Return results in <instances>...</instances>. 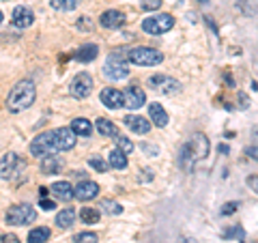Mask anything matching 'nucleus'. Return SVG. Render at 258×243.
<instances>
[{"label":"nucleus","instance_id":"f257e3e1","mask_svg":"<svg viewBox=\"0 0 258 243\" xmlns=\"http://www.w3.org/2000/svg\"><path fill=\"white\" fill-rule=\"evenodd\" d=\"M35 97H37V88L30 80H22L20 84L13 86V91L7 97V110L18 114V112L30 108L35 103Z\"/></svg>","mask_w":258,"mask_h":243},{"label":"nucleus","instance_id":"f03ea898","mask_svg":"<svg viewBox=\"0 0 258 243\" xmlns=\"http://www.w3.org/2000/svg\"><path fill=\"white\" fill-rule=\"evenodd\" d=\"M209 155V140L203 134H196L191 140L181 149V166L185 170H191V164L196 159H205Z\"/></svg>","mask_w":258,"mask_h":243},{"label":"nucleus","instance_id":"7ed1b4c3","mask_svg":"<svg viewBox=\"0 0 258 243\" xmlns=\"http://www.w3.org/2000/svg\"><path fill=\"white\" fill-rule=\"evenodd\" d=\"M125 60L140 65V67H153V65H159L164 60V54L159 50H153V47H134L125 54Z\"/></svg>","mask_w":258,"mask_h":243},{"label":"nucleus","instance_id":"20e7f679","mask_svg":"<svg viewBox=\"0 0 258 243\" xmlns=\"http://www.w3.org/2000/svg\"><path fill=\"white\" fill-rule=\"evenodd\" d=\"M125 54L123 50L118 52H112L108 56V63L103 65V76L110 78V80H125L129 76V67L125 63Z\"/></svg>","mask_w":258,"mask_h":243},{"label":"nucleus","instance_id":"39448f33","mask_svg":"<svg viewBox=\"0 0 258 243\" xmlns=\"http://www.w3.org/2000/svg\"><path fill=\"white\" fill-rule=\"evenodd\" d=\"M174 26V18L170 13H161V15H153L142 22V30L147 35H164Z\"/></svg>","mask_w":258,"mask_h":243},{"label":"nucleus","instance_id":"423d86ee","mask_svg":"<svg viewBox=\"0 0 258 243\" xmlns=\"http://www.w3.org/2000/svg\"><path fill=\"white\" fill-rule=\"evenodd\" d=\"M37 220V211L28 205H18V207H11L7 211V222L13 224V226H24V224H30Z\"/></svg>","mask_w":258,"mask_h":243},{"label":"nucleus","instance_id":"0eeeda50","mask_svg":"<svg viewBox=\"0 0 258 243\" xmlns=\"http://www.w3.org/2000/svg\"><path fill=\"white\" fill-rule=\"evenodd\" d=\"M30 153H32V155H50V153H56L54 132L39 134L35 140L30 142Z\"/></svg>","mask_w":258,"mask_h":243},{"label":"nucleus","instance_id":"6e6552de","mask_svg":"<svg viewBox=\"0 0 258 243\" xmlns=\"http://www.w3.org/2000/svg\"><path fill=\"white\" fill-rule=\"evenodd\" d=\"M22 166H24V161L15 155V153H7V155L0 159V179H5V181L13 179V176L20 172Z\"/></svg>","mask_w":258,"mask_h":243},{"label":"nucleus","instance_id":"1a4fd4ad","mask_svg":"<svg viewBox=\"0 0 258 243\" xmlns=\"http://www.w3.org/2000/svg\"><path fill=\"white\" fill-rule=\"evenodd\" d=\"M93 91V78L88 74H78L71 82V95L78 97V99H84Z\"/></svg>","mask_w":258,"mask_h":243},{"label":"nucleus","instance_id":"9d476101","mask_svg":"<svg viewBox=\"0 0 258 243\" xmlns=\"http://www.w3.org/2000/svg\"><path fill=\"white\" fill-rule=\"evenodd\" d=\"M144 103H147V95H144V91L140 86H129L125 95H123V106H127L129 110H138L142 108Z\"/></svg>","mask_w":258,"mask_h":243},{"label":"nucleus","instance_id":"9b49d317","mask_svg":"<svg viewBox=\"0 0 258 243\" xmlns=\"http://www.w3.org/2000/svg\"><path fill=\"white\" fill-rule=\"evenodd\" d=\"M54 142H56V151H69L76 147V134L69 127H60L54 132Z\"/></svg>","mask_w":258,"mask_h":243},{"label":"nucleus","instance_id":"f8f14e48","mask_svg":"<svg viewBox=\"0 0 258 243\" xmlns=\"http://www.w3.org/2000/svg\"><path fill=\"white\" fill-rule=\"evenodd\" d=\"M125 22H127L125 13H123V11H116V9L103 11V13H101V18H99V24H101V26H103V28H110V30L120 28Z\"/></svg>","mask_w":258,"mask_h":243},{"label":"nucleus","instance_id":"ddd939ff","mask_svg":"<svg viewBox=\"0 0 258 243\" xmlns=\"http://www.w3.org/2000/svg\"><path fill=\"white\" fill-rule=\"evenodd\" d=\"M101 103L110 110L123 108V93L116 91V88H103L101 91Z\"/></svg>","mask_w":258,"mask_h":243},{"label":"nucleus","instance_id":"4468645a","mask_svg":"<svg viewBox=\"0 0 258 243\" xmlns=\"http://www.w3.org/2000/svg\"><path fill=\"white\" fill-rule=\"evenodd\" d=\"M97 194H99V185L95 181H82L78 183V188H74V196H78V200H93Z\"/></svg>","mask_w":258,"mask_h":243},{"label":"nucleus","instance_id":"2eb2a0df","mask_svg":"<svg viewBox=\"0 0 258 243\" xmlns=\"http://www.w3.org/2000/svg\"><path fill=\"white\" fill-rule=\"evenodd\" d=\"M149 84L151 86H161V91H164L166 95H174V93H179L181 91V84L176 82L174 78H166V76H153L149 80Z\"/></svg>","mask_w":258,"mask_h":243},{"label":"nucleus","instance_id":"dca6fc26","mask_svg":"<svg viewBox=\"0 0 258 243\" xmlns=\"http://www.w3.org/2000/svg\"><path fill=\"white\" fill-rule=\"evenodd\" d=\"M35 22V13L28 7H18V9L13 11V24L18 28H28L30 24Z\"/></svg>","mask_w":258,"mask_h":243},{"label":"nucleus","instance_id":"f3484780","mask_svg":"<svg viewBox=\"0 0 258 243\" xmlns=\"http://www.w3.org/2000/svg\"><path fill=\"white\" fill-rule=\"evenodd\" d=\"M62 166H64L62 157L50 153V155H45L43 161H41V172H43V174H58L60 170H62Z\"/></svg>","mask_w":258,"mask_h":243},{"label":"nucleus","instance_id":"a211bd4d","mask_svg":"<svg viewBox=\"0 0 258 243\" xmlns=\"http://www.w3.org/2000/svg\"><path fill=\"white\" fill-rule=\"evenodd\" d=\"M123 123L127 129H132V132L136 134H149V129H151V123L147 118H142V116H136V114H129L123 118Z\"/></svg>","mask_w":258,"mask_h":243},{"label":"nucleus","instance_id":"6ab92c4d","mask_svg":"<svg viewBox=\"0 0 258 243\" xmlns=\"http://www.w3.org/2000/svg\"><path fill=\"white\" fill-rule=\"evenodd\" d=\"M149 116L153 120V125H157V127H166L168 125V114H166V110L159 106V103H151L149 106Z\"/></svg>","mask_w":258,"mask_h":243},{"label":"nucleus","instance_id":"aec40b11","mask_svg":"<svg viewBox=\"0 0 258 243\" xmlns=\"http://www.w3.org/2000/svg\"><path fill=\"white\" fill-rule=\"evenodd\" d=\"M69 129L76 136H82V138H88L93 134V125H91V120H86V118H74V120H71Z\"/></svg>","mask_w":258,"mask_h":243},{"label":"nucleus","instance_id":"412c9836","mask_svg":"<svg viewBox=\"0 0 258 243\" xmlns=\"http://www.w3.org/2000/svg\"><path fill=\"white\" fill-rule=\"evenodd\" d=\"M52 192H54V196L56 198H60V200H71V198H76L74 196V188H71V183L67 181H60V183H54L52 185Z\"/></svg>","mask_w":258,"mask_h":243},{"label":"nucleus","instance_id":"4be33fe9","mask_svg":"<svg viewBox=\"0 0 258 243\" xmlns=\"http://www.w3.org/2000/svg\"><path fill=\"white\" fill-rule=\"evenodd\" d=\"M97 54H99L97 45H95V43H86V45H82V47H80V50L76 52V60H80V63H91V60L97 58Z\"/></svg>","mask_w":258,"mask_h":243},{"label":"nucleus","instance_id":"5701e85b","mask_svg":"<svg viewBox=\"0 0 258 243\" xmlns=\"http://www.w3.org/2000/svg\"><path fill=\"white\" fill-rule=\"evenodd\" d=\"M108 164L112 168H116V170H123V168H127V155L120 149H112L110 157H108Z\"/></svg>","mask_w":258,"mask_h":243},{"label":"nucleus","instance_id":"b1692460","mask_svg":"<svg viewBox=\"0 0 258 243\" xmlns=\"http://www.w3.org/2000/svg\"><path fill=\"white\" fill-rule=\"evenodd\" d=\"M74 220H76V211L71 207L62 209V211L56 215V224H58V228H69V226L74 224Z\"/></svg>","mask_w":258,"mask_h":243},{"label":"nucleus","instance_id":"393cba45","mask_svg":"<svg viewBox=\"0 0 258 243\" xmlns=\"http://www.w3.org/2000/svg\"><path fill=\"white\" fill-rule=\"evenodd\" d=\"M95 127H97V132H99L103 138H112V136H118V132H116V125L114 123H110V120H106V118H99L95 123Z\"/></svg>","mask_w":258,"mask_h":243},{"label":"nucleus","instance_id":"a878e982","mask_svg":"<svg viewBox=\"0 0 258 243\" xmlns=\"http://www.w3.org/2000/svg\"><path fill=\"white\" fill-rule=\"evenodd\" d=\"M47 239H50V228H45V226H39L28 234V243H43Z\"/></svg>","mask_w":258,"mask_h":243},{"label":"nucleus","instance_id":"bb28decb","mask_svg":"<svg viewBox=\"0 0 258 243\" xmlns=\"http://www.w3.org/2000/svg\"><path fill=\"white\" fill-rule=\"evenodd\" d=\"M99 217H101V213L97 211V209H93V207H84L82 211H80V220H82L84 224H97L99 222Z\"/></svg>","mask_w":258,"mask_h":243},{"label":"nucleus","instance_id":"cd10ccee","mask_svg":"<svg viewBox=\"0 0 258 243\" xmlns=\"http://www.w3.org/2000/svg\"><path fill=\"white\" fill-rule=\"evenodd\" d=\"M50 5L54 9H60V11H74L80 5V0H50Z\"/></svg>","mask_w":258,"mask_h":243},{"label":"nucleus","instance_id":"c85d7f7f","mask_svg":"<svg viewBox=\"0 0 258 243\" xmlns=\"http://www.w3.org/2000/svg\"><path fill=\"white\" fill-rule=\"evenodd\" d=\"M116 144H118L116 149H120L125 155H129V153L134 151V142L129 140V138H125V136H116Z\"/></svg>","mask_w":258,"mask_h":243},{"label":"nucleus","instance_id":"c756f323","mask_svg":"<svg viewBox=\"0 0 258 243\" xmlns=\"http://www.w3.org/2000/svg\"><path fill=\"white\" fill-rule=\"evenodd\" d=\"M101 207H103V211L110 213V215H118V213H123V207H120L118 202H112V200H103V202H101Z\"/></svg>","mask_w":258,"mask_h":243},{"label":"nucleus","instance_id":"7c9ffc66","mask_svg":"<svg viewBox=\"0 0 258 243\" xmlns=\"http://www.w3.org/2000/svg\"><path fill=\"white\" fill-rule=\"evenodd\" d=\"M74 243H97V234L95 232H80L74 237Z\"/></svg>","mask_w":258,"mask_h":243},{"label":"nucleus","instance_id":"2f4dec72","mask_svg":"<svg viewBox=\"0 0 258 243\" xmlns=\"http://www.w3.org/2000/svg\"><path fill=\"white\" fill-rule=\"evenodd\" d=\"M88 164H91V168H95L97 172H106V170H108V164H106V161H103L99 155L91 157V161H88Z\"/></svg>","mask_w":258,"mask_h":243},{"label":"nucleus","instance_id":"473e14b6","mask_svg":"<svg viewBox=\"0 0 258 243\" xmlns=\"http://www.w3.org/2000/svg\"><path fill=\"white\" fill-rule=\"evenodd\" d=\"M161 7V0H142V9L144 11H155Z\"/></svg>","mask_w":258,"mask_h":243},{"label":"nucleus","instance_id":"72a5a7b5","mask_svg":"<svg viewBox=\"0 0 258 243\" xmlns=\"http://www.w3.org/2000/svg\"><path fill=\"white\" fill-rule=\"evenodd\" d=\"M226 237H237L239 241H245V232H243V228H241V226H235L232 230L226 232Z\"/></svg>","mask_w":258,"mask_h":243},{"label":"nucleus","instance_id":"f704fd0d","mask_svg":"<svg viewBox=\"0 0 258 243\" xmlns=\"http://www.w3.org/2000/svg\"><path fill=\"white\" fill-rule=\"evenodd\" d=\"M237 207H239V202H226L224 209H222V213H224V215H230V213L237 211Z\"/></svg>","mask_w":258,"mask_h":243},{"label":"nucleus","instance_id":"c9c22d12","mask_svg":"<svg viewBox=\"0 0 258 243\" xmlns=\"http://www.w3.org/2000/svg\"><path fill=\"white\" fill-rule=\"evenodd\" d=\"M140 149H142L144 153H151L153 157H155L157 153H159V149H157V147H153V144H147V142H142V144H140Z\"/></svg>","mask_w":258,"mask_h":243},{"label":"nucleus","instance_id":"e433bc0d","mask_svg":"<svg viewBox=\"0 0 258 243\" xmlns=\"http://www.w3.org/2000/svg\"><path fill=\"white\" fill-rule=\"evenodd\" d=\"M39 207H41L43 211H52V209H54L56 205H54L52 200H45V198H41V202H39Z\"/></svg>","mask_w":258,"mask_h":243},{"label":"nucleus","instance_id":"4c0bfd02","mask_svg":"<svg viewBox=\"0 0 258 243\" xmlns=\"http://www.w3.org/2000/svg\"><path fill=\"white\" fill-rule=\"evenodd\" d=\"M0 243H20L15 234H0Z\"/></svg>","mask_w":258,"mask_h":243},{"label":"nucleus","instance_id":"58836bf2","mask_svg":"<svg viewBox=\"0 0 258 243\" xmlns=\"http://www.w3.org/2000/svg\"><path fill=\"white\" fill-rule=\"evenodd\" d=\"M140 172H142V174H140V181H142V183L153 179V172H151V170H140Z\"/></svg>","mask_w":258,"mask_h":243},{"label":"nucleus","instance_id":"ea45409f","mask_svg":"<svg viewBox=\"0 0 258 243\" xmlns=\"http://www.w3.org/2000/svg\"><path fill=\"white\" fill-rule=\"evenodd\" d=\"M239 101H241V103H239V108H247V106H249V101H247V97H245V95H239Z\"/></svg>","mask_w":258,"mask_h":243},{"label":"nucleus","instance_id":"a19ab883","mask_svg":"<svg viewBox=\"0 0 258 243\" xmlns=\"http://www.w3.org/2000/svg\"><path fill=\"white\" fill-rule=\"evenodd\" d=\"M39 194H41V198H45L47 194H50V190H47V188H41V190H39Z\"/></svg>","mask_w":258,"mask_h":243},{"label":"nucleus","instance_id":"79ce46f5","mask_svg":"<svg viewBox=\"0 0 258 243\" xmlns=\"http://www.w3.org/2000/svg\"><path fill=\"white\" fill-rule=\"evenodd\" d=\"M0 24H3V11H0Z\"/></svg>","mask_w":258,"mask_h":243},{"label":"nucleus","instance_id":"37998d69","mask_svg":"<svg viewBox=\"0 0 258 243\" xmlns=\"http://www.w3.org/2000/svg\"><path fill=\"white\" fill-rule=\"evenodd\" d=\"M200 3H203V5H205V3H209V0H200Z\"/></svg>","mask_w":258,"mask_h":243}]
</instances>
